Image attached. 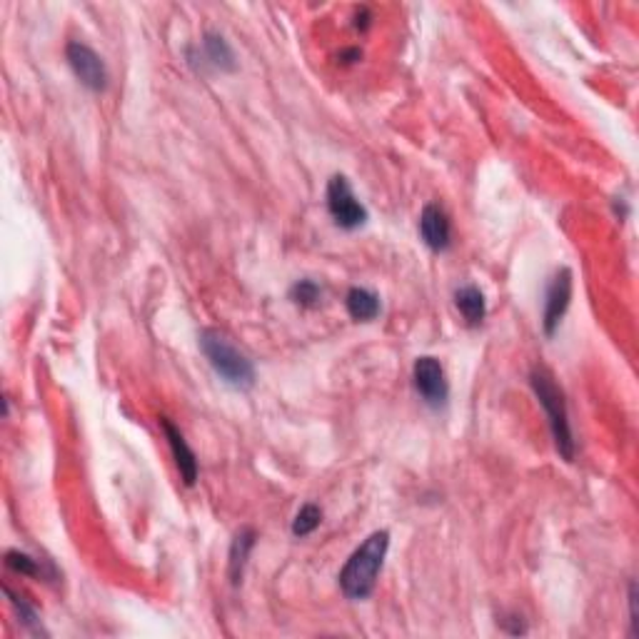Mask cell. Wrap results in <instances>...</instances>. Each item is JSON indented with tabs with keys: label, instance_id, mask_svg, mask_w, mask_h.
Here are the masks:
<instances>
[{
	"label": "cell",
	"instance_id": "cell-1",
	"mask_svg": "<svg viewBox=\"0 0 639 639\" xmlns=\"http://www.w3.org/2000/svg\"><path fill=\"white\" fill-rule=\"evenodd\" d=\"M389 549V535L385 529L372 532L359 545L339 572V589L348 599H368L375 592V582Z\"/></svg>",
	"mask_w": 639,
	"mask_h": 639
},
{
	"label": "cell",
	"instance_id": "cell-2",
	"mask_svg": "<svg viewBox=\"0 0 639 639\" xmlns=\"http://www.w3.org/2000/svg\"><path fill=\"white\" fill-rule=\"evenodd\" d=\"M529 385H532L539 405H542L545 415H547L549 432H552V439H555V447H557L559 457L572 462L577 445H575V435H572V428H569L565 392L557 388L555 378H552L545 368H535L529 372Z\"/></svg>",
	"mask_w": 639,
	"mask_h": 639
},
{
	"label": "cell",
	"instance_id": "cell-3",
	"mask_svg": "<svg viewBox=\"0 0 639 639\" xmlns=\"http://www.w3.org/2000/svg\"><path fill=\"white\" fill-rule=\"evenodd\" d=\"M200 349L208 358L210 368L218 372L225 385L235 389H248L255 385V368L245 352H240L228 335L220 329H202L200 332Z\"/></svg>",
	"mask_w": 639,
	"mask_h": 639
},
{
	"label": "cell",
	"instance_id": "cell-4",
	"mask_svg": "<svg viewBox=\"0 0 639 639\" xmlns=\"http://www.w3.org/2000/svg\"><path fill=\"white\" fill-rule=\"evenodd\" d=\"M328 212L342 230H358L368 222V208L359 202L345 175H335L328 182Z\"/></svg>",
	"mask_w": 639,
	"mask_h": 639
},
{
	"label": "cell",
	"instance_id": "cell-5",
	"mask_svg": "<svg viewBox=\"0 0 639 639\" xmlns=\"http://www.w3.org/2000/svg\"><path fill=\"white\" fill-rule=\"evenodd\" d=\"M412 385L418 389V395L422 398L425 405L429 408H445V402L449 398V385L445 378V368L439 365L437 358H422L415 359V368H412Z\"/></svg>",
	"mask_w": 639,
	"mask_h": 639
},
{
	"label": "cell",
	"instance_id": "cell-6",
	"mask_svg": "<svg viewBox=\"0 0 639 639\" xmlns=\"http://www.w3.org/2000/svg\"><path fill=\"white\" fill-rule=\"evenodd\" d=\"M65 58H68L70 70L80 80V85H85L93 93H103L108 88V68H105V63H103L98 53L88 48L85 43H78V40L68 43Z\"/></svg>",
	"mask_w": 639,
	"mask_h": 639
},
{
	"label": "cell",
	"instance_id": "cell-7",
	"mask_svg": "<svg viewBox=\"0 0 639 639\" xmlns=\"http://www.w3.org/2000/svg\"><path fill=\"white\" fill-rule=\"evenodd\" d=\"M569 300H572V270L562 268L555 272V278L549 280L547 295H545L542 328H545L547 338H552L562 325V318H565V312L569 308Z\"/></svg>",
	"mask_w": 639,
	"mask_h": 639
},
{
	"label": "cell",
	"instance_id": "cell-8",
	"mask_svg": "<svg viewBox=\"0 0 639 639\" xmlns=\"http://www.w3.org/2000/svg\"><path fill=\"white\" fill-rule=\"evenodd\" d=\"M419 238L432 252H445L452 245V225L445 210L429 202L419 215Z\"/></svg>",
	"mask_w": 639,
	"mask_h": 639
},
{
	"label": "cell",
	"instance_id": "cell-9",
	"mask_svg": "<svg viewBox=\"0 0 639 639\" xmlns=\"http://www.w3.org/2000/svg\"><path fill=\"white\" fill-rule=\"evenodd\" d=\"M160 428H162L165 437H168V445L170 449H172V459H175V465H178L180 477H182V482H185L188 487H192L195 479H198V457H195V452L190 449L185 435H182L168 418H160Z\"/></svg>",
	"mask_w": 639,
	"mask_h": 639
},
{
	"label": "cell",
	"instance_id": "cell-10",
	"mask_svg": "<svg viewBox=\"0 0 639 639\" xmlns=\"http://www.w3.org/2000/svg\"><path fill=\"white\" fill-rule=\"evenodd\" d=\"M200 58H202V65H210V68L220 70V73H235L238 70L235 53L220 33H205Z\"/></svg>",
	"mask_w": 639,
	"mask_h": 639
},
{
	"label": "cell",
	"instance_id": "cell-11",
	"mask_svg": "<svg viewBox=\"0 0 639 639\" xmlns=\"http://www.w3.org/2000/svg\"><path fill=\"white\" fill-rule=\"evenodd\" d=\"M255 539H258L255 529L245 527L240 529L235 539H232V545H230V582L235 587L242 582V572H245V565H248L250 552L255 547Z\"/></svg>",
	"mask_w": 639,
	"mask_h": 639
},
{
	"label": "cell",
	"instance_id": "cell-12",
	"mask_svg": "<svg viewBox=\"0 0 639 639\" xmlns=\"http://www.w3.org/2000/svg\"><path fill=\"white\" fill-rule=\"evenodd\" d=\"M455 305H457L459 315L465 318L467 325L477 328L482 325V320L487 315V302H485V295L482 290L475 288V285H465L455 292Z\"/></svg>",
	"mask_w": 639,
	"mask_h": 639
},
{
	"label": "cell",
	"instance_id": "cell-13",
	"mask_svg": "<svg viewBox=\"0 0 639 639\" xmlns=\"http://www.w3.org/2000/svg\"><path fill=\"white\" fill-rule=\"evenodd\" d=\"M345 305H348L349 318L358 320V322H372L379 315V310H382L378 295L365 288L349 290L348 298H345Z\"/></svg>",
	"mask_w": 639,
	"mask_h": 639
},
{
	"label": "cell",
	"instance_id": "cell-14",
	"mask_svg": "<svg viewBox=\"0 0 639 639\" xmlns=\"http://www.w3.org/2000/svg\"><path fill=\"white\" fill-rule=\"evenodd\" d=\"M5 567L18 572V575H25V577H45V569H43V562L35 557H30L25 552L20 549H10L5 552Z\"/></svg>",
	"mask_w": 639,
	"mask_h": 639
},
{
	"label": "cell",
	"instance_id": "cell-15",
	"mask_svg": "<svg viewBox=\"0 0 639 639\" xmlns=\"http://www.w3.org/2000/svg\"><path fill=\"white\" fill-rule=\"evenodd\" d=\"M320 522H322V509L308 502V505L300 507V512L292 519V535L295 537H308L320 527Z\"/></svg>",
	"mask_w": 639,
	"mask_h": 639
},
{
	"label": "cell",
	"instance_id": "cell-16",
	"mask_svg": "<svg viewBox=\"0 0 639 639\" xmlns=\"http://www.w3.org/2000/svg\"><path fill=\"white\" fill-rule=\"evenodd\" d=\"M322 290L315 280H298L292 288H290V300L300 305V308H315L320 302Z\"/></svg>",
	"mask_w": 639,
	"mask_h": 639
},
{
	"label": "cell",
	"instance_id": "cell-17",
	"mask_svg": "<svg viewBox=\"0 0 639 639\" xmlns=\"http://www.w3.org/2000/svg\"><path fill=\"white\" fill-rule=\"evenodd\" d=\"M5 595H8V599H10V605H13V609L18 612V617L23 619V624L30 629V632H35V634H45L43 632V627H40V619H38V612L35 609L30 607L28 602L23 597H18L15 592L10 587H5Z\"/></svg>",
	"mask_w": 639,
	"mask_h": 639
},
{
	"label": "cell",
	"instance_id": "cell-18",
	"mask_svg": "<svg viewBox=\"0 0 639 639\" xmlns=\"http://www.w3.org/2000/svg\"><path fill=\"white\" fill-rule=\"evenodd\" d=\"M629 617H632V634H637L639 619H637V585H634V582L629 585Z\"/></svg>",
	"mask_w": 639,
	"mask_h": 639
},
{
	"label": "cell",
	"instance_id": "cell-19",
	"mask_svg": "<svg viewBox=\"0 0 639 639\" xmlns=\"http://www.w3.org/2000/svg\"><path fill=\"white\" fill-rule=\"evenodd\" d=\"M369 23H372V13H369V8H359L358 15H355V28L368 30Z\"/></svg>",
	"mask_w": 639,
	"mask_h": 639
},
{
	"label": "cell",
	"instance_id": "cell-20",
	"mask_svg": "<svg viewBox=\"0 0 639 639\" xmlns=\"http://www.w3.org/2000/svg\"><path fill=\"white\" fill-rule=\"evenodd\" d=\"M339 58L345 60V63H355V60H359V58H362V53H359L358 48H352V50H345V53H342V55H339Z\"/></svg>",
	"mask_w": 639,
	"mask_h": 639
}]
</instances>
